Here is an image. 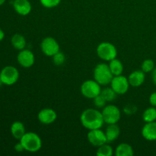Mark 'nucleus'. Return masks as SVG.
Instances as JSON below:
<instances>
[{
    "label": "nucleus",
    "instance_id": "nucleus-1",
    "mask_svg": "<svg viewBox=\"0 0 156 156\" xmlns=\"http://www.w3.org/2000/svg\"><path fill=\"white\" fill-rule=\"evenodd\" d=\"M80 121L82 126L88 130L101 129L105 123L102 113L94 108L85 110L80 116Z\"/></svg>",
    "mask_w": 156,
    "mask_h": 156
},
{
    "label": "nucleus",
    "instance_id": "nucleus-2",
    "mask_svg": "<svg viewBox=\"0 0 156 156\" xmlns=\"http://www.w3.org/2000/svg\"><path fill=\"white\" fill-rule=\"evenodd\" d=\"M24 150L29 152H37L42 147V140L41 137L34 132L25 133L20 140Z\"/></svg>",
    "mask_w": 156,
    "mask_h": 156
},
{
    "label": "nucleus",
    "instance_id": "nucleus-3",
    "mask_svg": "<svg viewBox=\"0 0 156 156\" xmlns=\"http://www.w3.org/2000/svg\"><path fill=\"white\" fill-rule=\"evenodd\" d=\"M94 79L101 85H108L111 84L114 75L110 69L109 65L105 62L98 64L94 69Z\"/></svg>",
    "mask_w": 156,
    "mask_h": 156
},
{
    "label": "nucleus",
    "instance_id": "nucleus-4",
    "mask_svg": "<svg viewBox=\"0 0 156 156\" xmlns=\"http://www.w3.org/2000/svg\"><path fill=\"white\" fill-rule=\"evenodd\" d=\"M97 55L102 60L109 62L117 58V50L115 46L111 43L102 42L98 46Z\"/></svg>",
    "mask_w": 156,
    "mask_h": 156
},
{
    "label": "nucleus",
    "instance_id": "nucleus-5",
    "mask_svg": "<svg viewBox=\"0 0 156 156\" xmlns=\"http://www.w3.org/2000/svg\"><path fill=\"white\" fill-rule=\"evenodd\" d=\"M101 92V85L95 80H86L81 85V93L85 98L94 99Z\"/></svg>",
    "mask_w": 156,
    "mask_h": 156
},
{
    "label": "nucleus",
    "instance_id": "nucleus-6",
    "mask_svg": "<svg viewBox=\"0 0 156 156\" xmlns=\"http://www.w3.org/2000/svg\"><path fill=\"white\" fill-rule=\"evenodd\" d=\"M101 113L105 123L108 124L117 123L121 117L120 110L114 105H106L105 108H103Z\"/></svg>",
    "mask_w": 156,
    "mask_h": 156
},
{
    "label": "nucleus",
    "instance_id": "nucleus-7",
    "mask_svg": "<svg viewBox=\"0 0 156 156\" xmlns=\"http://www.w3.org/2000/svg\"><path fill=\"white\" fill-rule=\"evenodd\" d=\"M0 79L3 85H12L18 82L19 79V72L15 67L8 66L4 67L0 72Z\"/></svg>",
    "mask_w": 156,
    "mask_h": 156
},
{
    "label": "nucleus",
    "instance_id": "nucleus-8",
    "mask_svg": "<svg viewBox=\"0 0 156 156\" xmlns=\"http://www.w3.org/2000/svg\"><path fill=\"white\" fill-rule=\"evenodd\" d=\"M41 49L44 55L50 57L60 51L59 43L52 37H47L41 41Z\"/></svg>",
    "mask_w": 156,
    "mask_h": 156
},
{
    "label": "nucleus",
    "instance_id": "nucleus-9",
    "mask_svg": "<svg viewBox=\"0 0 156 156\" xmlns=\"http://www.w3.org/2000/svg\"><path fill=\"white\" fill-rule=\"evenodd\" d=\"M111 87L117 94H124L129 90L128 78L123 75L114 76L111 82Z\"/></svg>",
    "mask_w": 156,
    "mask_h": 156
},
{
    "label": "nucleus",
    "instance_id": "nucleus-10",
    "mask_svg": "<svg viewBox=\"0 0 156 156\" xmlns=\"http://www.w3.org/2000/svg\"><path fill=\"white\" fill-rule=\"evenodd\" d=\"M87 138L90 144L95 147H99L101 145L108 143L105 133L101 129L89 130V132L87 134Z\"/></svg>",
    "mask_w": 156,
    "mask_h": 156
},
{
    "label": "nucleus",
    "instance_id": "nucleus-11",
    "mask_svg": "<svg viewBox=\"0 0 156 156\" xmlns=\"http://www.w3.org/2000/svg\"><path fill=\"white\" fill-rule=\"evenodd\" d=\"M17 60L18 63L21 65V66L24 68H30L34 64L35 57L33 52L30 50L24 49V50H20L17 56Z\"/></svg>",
    "mask_w": 156,
    "mask_h": 156
},
{
    "label": "nucleus",
    "instance_id": "nucleus-12",
    "mask_svg": "<svg viewBox=\"0 0 156 156\" xmlns=\"http://www.w3.org/2000/svg\"><path fill=\"white\" fill-rule=\"evenodd\" d=\"M38 120L43 124H51L57 118V114L51 108H44L37 114Z\"/></svg>",
    "mask_w": 156,
    "mask_h": 156
},
{
    "label": "nucleus",
    "instance_id": "nucleus-13",
    "mask_svg": "<svg viewBox=\"0 0 156 156\" xmlns=\"http://www.w3.org/2000/svg\"><path fill=\"white\" fill-rule=\"evenodd\" d=\"M12 5L15 12L20 15L25 16L31 12L32 6L29 0H14Z\"/></svg>",
    "mask_w": 156,
    "mask_h": 156
},
{
    "label": "nucleus",
    "instance_id": "nucleus-14",
    "mask_svg": "<svg viewBox=\"0 0 156 156\" xmlns=\"http://www.w3.org/2000/svg\"><path fill=\"white\" fill-rule=\"evenodd\" d=\"M142 136L148 141H155L156 121L146 123L142 129Z\"/></svg>",
    "mask_w": 156,
    "mask_h": 156
},
{
    "label": "nucleus",
    "instance_id": "nucleus-15",
    "mask_svg": "<svg viewBox=\"0 0 156 156\" xmlns=\"http://www.w3.org/2000/svg\"><path fill=\"white\" fill-rule=\"evenodd\" d=\"M146 79L145 73L142 70H136L131 73L128 77V81L130 86L140 87L144 83Z\"/></svg>",
    "mask_w": 156,
    "mask_h": 156
},
{
    "label": "nucleus",
    "instance_id": "nucleus-16",
    "mask_svg": "<svg viewBox=\"0 0 156 156\" xmlns=\"http://www.w3.org/2000/svg\"><path fill=\"white\" fill-rule=\"evenodd\" d=\"M105 135H106L108 143H112L117 140L120 134V129L117 123L113 124H108L105 130Z\"/></svg>",
    "mask_w": 156,
    "mask_h": 156
},
{
    "label": "nucleus",
    "instance_id": "nucleus-17",
    "mask_svg": "<svg viewBox=\"0 0 156 156\" xmlns=\"http://www.w3.org/2000/svg\"><path fill=\"white\" fill-rule=\"evenodd\" d=\"M25 133V127L21 122L15 121L11 126V133L15 140H21Z\"/></svg>",
    "mask_w": 156,
    "mask_h": 156
},
{
    "label": "nucleus",
    "instance_id": "nucleus-18",
    "mask_svg": "<svg viewBox=\"0 0 156 156\" xmlns=\"http://www.w3.org/2000/svg\"><path fill=\"white\" fill-rule=\"evenodd\" d=\"M133 154V149L128 143H120L116 148L115 155L117 156H132Z\"/></svg>",
    "mask_w": 156,
    "mask_h": 156
},
{
    "label": "nucleus",
    "instance_id": "nucleus-19",
    "mask_svg": "<svg viewBox=\"0 0 156 156\" xmlns=\"http://www.w3.org/2000/svg\"><path fill=\"white\" fill-rule=\"evenodd\" d=\"M11 43L15 49L18 50H24L26 47V40L23 35L20 34H15L12 37Z\"/></svg>",
    "mask_w": 156,
    "mask_h": 156
},
{
    "label": "nucleus",
    "instance_id": "nucleus-20",
    "mask_svg": "<svg viewBox=\"0 0 156 156\" xmlns=\"http://www.w3.org/2000/svg\"><path fill=\"white\" fill-rule=\"evenodd\" d=\"M108 65H109L110 69H111V73L114 75V76L122 75L123 72V65L120 59L115 58V59L109 61Z\"/></svg>",
    "mask_w": 156,
    "mask_h": 156
},
{
    "label": "nucleus",
    "instance_id": "nucleus-21",
    "mask_svg": "<svg viewBox=\"0 0 156 156\" xmlns=\"http://www.w3.org/2000/svg\"><path fill=\"white\" fill-rule=\"evenodd\" d=\"M143 119L146 123L156 121V108L155 107L147 108L143 112Z\"/></svg>",
    "mask_w": 156,
    "mask_h": 156
},
{
    "label": "nucleus",
    "instance_id": "nucleus-22",
    "mask_svg": "<svg viewBox=\"0 0 156 156\" xmlns=\"http://www.w3.org/2000/svg\"><path fill=\"white\" fill-rule=\"evenodd\" d=\"M98 148V149L96 152V155L98 156H112L114 154L112 147L108 144V143H105Z\"/></svg>",
    "mask_w": 156,
    "mask_h": 156
},
{
    "label": "nucleus",
    "instance_id": "nucleus-23",
    "mask_svg": "<svg viewBox=\"0 0 156 156\" xmlns=\"http://www.w3.org/2000/svg\"><path fill=\"white\" fill-rule=\"evenodd\" d=\"M101 94L105 98V99L107 101V102H111L113 101H114L117 98V93L113 90V88H111H111H104L103 90H101Z\"/></svg>",
    "mask_w": 156,
    "mask_h": 156
},
{
    "label": "nucleus",
    "instance_id": "nucleus-24",
    "mask_svg": "<svg viewBox=\"0 0 156 156\" xmlns=\"http://www.w3.org/2000/svg\"><path fill=\"white\" fill-rule=\"evenodd\" d=\"M154 69H155V62L151 59H145L141 65V70L145 73H151L153 71Z\"/></svg>",
    "mask_w": 156,
    "mask_h": 156
},
{
    "label": "nucleus",
    "instance_id": "nucleus-25",
    "mask_svg": "<svg viewBox=\"0 0 156 156\" xmlns=\"http://www.w3.org/2000/svg\"><path fill=\"white\" fill-rule=\"evenodd\" d=\"M53 58V62L56 66H61L65 62L66 56L63 53L59 51L57 53L52 56Z\"/></svg>",
    "mask_w": 156,
    "mask_h": 156
},
{
    "label": "nucleus",
    "instance_id": "nucleus-26",
    "mask_svg": "<svg viewBox=\"0 0 156 156\" xmlns=\"http://www.w3.org/2000/svg\"><path fill=\"white\" fill-rule=\"evenodd\" d=\"M41 4L47 9H52L59 5L61 0H40Z\"/></svg>",
    "mask_w": 156,
    "mask_h": 156
},
{
    "label": "nucleus",
    "instance_id": "nucleus-27",
    "mask_svg": "<svg viewBox=\"0 0 156 156\" xmlns=\"http://www.w3.org/2000/svg\"><path fill=\"white\" fill-rule=\"evenodd\" d=\"M94 105L98 108H103L106 106L107 101L105 100V98L101 95V94H99L97 97L94 98Z\"/></svg>",
    "mask_w": 156,
    "mask_h": 156
},
{
    "label": "nucleus",
    "instance_id": "nucleus-28",
    "mask_svg": "<svg viewBox=\"0 0 156 156\" xmlns=\"http://www.w3.org/2000/svg\"><path fill=\"white\" fill-rule=\"evenodd\" d=\"M149 103L152 107L156 108V92H153L149 96Z\"/></svg>",
    "mask_w": 156,
    "mask_h": 156
},
{
    "label": "nucleus",
    "instance_id": "nucleus-29",
    "mask_svg": "<svg viewBox=\"0 0 156 156\" xmlns=\"http://www.w3.org/2000/svg\"><path fill=\"white\" fill-rule=\"evenodd\" d=\"M15 150L17 152H23V151H25L24 150V146H23V145L21 144V142H19V143H18L15 144Z\"/></svg>",
    "mask_w": 156,
    "mask_h": 156
},
{
    "label": "nucleus",
    "instance_id": "nucleus-30",
    "mask_svg": "<svg viewBox=\"0 0 156 156\" xmlns=\"http://www.w3.org/2000/svg\"><path fill=\"white\" fill-rule=\"evenodd\" d=\"M152 82H153V83L156 85V67H155V69H154L153 71H152Z\"/></svg>",
    "mask_w": 156,
    "mask_h": 156
},
{
    "label": "nucleus",
    "instance_id": "nucleus-31",
    "mask_svg": "<svg viewBox=\"0 0 156 156\" xmlns=\"http://www.w3.org/2000/svg\"><path fill=\"white\" fill-rule=\"evenodd\" d=\"M4 37H5L4 31H3V30L0 28V41H2V40L4 39Z\"/></svg>",
    "mask_w": 156,
    "mask_h": 156
},
{
    "label": "nucleus",
    "instance_id": "nucleus-32",
    "mask_svg": "<svg viewBox=\"0 0 156 156\" xmlns=\"http://www.w3.org/2000/svg\"><path fill=\"white\" fill-rule=\"evenodd\" d=\"M5 0H0V6L2 5L5 3Z\"/></svg>",
    "mask_w": 156,
    "mask_h": 156
},
{
    "label": "nucleus",
    "instance_id": "nucleus-33",
    "mask_svg": "<svg viewBox=\"0 0 156 156\" xmlns=\"http://www.w3.org/2000/svg\"><path fill=\"white\" fill-rule=\"evenodd\" d=\"M2 85H3V82H2V81L1 80V79H0V87H1Z\"/></svg>",
    "mask_w": 156,
    "mask_h": 156
}]
</instances>
